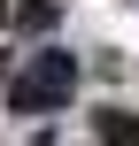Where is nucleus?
<instances>
[{"mask_svg":"<svg viewBox=\"0 0 139 146\" xmlns=\"http://www.w3.org/2000/svg\"><path fill=\"white\" fill-rule=\"evenodd\" d=\"M93 131L108 146H139V115H124V108H108V115H93Z\"/></svg>","mask_w":139,"mask_h":146,"instance_id":"nucleus-2","label":"nucleus"},{"mask_svg":"<svg viewBox=\"0 0 139 146\" xmlns=\"http://www.w3.org/2000/svg\"><path fill=\"white\" fill-rule=\"evenodd\" d=\"M70 92H77V62L70 54H31L15 77H8V108L15 115H46V108H70Z\"/></svg>","mask_w":139,"mask_h":146,"instance_id":"nucleus-1","label":"nucleus"},{"mask_svg":"<svg viewBox=\"0 0 139 146\" xmlns=\"http://www.w3.org/2000/svg\"><path fill=\"white\" fill-rule=\"evenodd\" d=\"M54 23V0H23V31H46Z\"/></svg>","mask_w":139,"mask_h":146,"instance_id":"nucleus-3","label":"nucleus"},{"mask_svg":"<svg viewBox=\"0 0 139 146\" xmlns=\"http://www.w3.org/2000/svg\"><path fill=\"white\" fill-rule=\"evenodd\" d=\"M0 23H8V0H0Z\"/></svg>","mask_w":139,"mask_h":146,"instance_id":"nucleus-4","label":"nucleus"}]
</instances>
